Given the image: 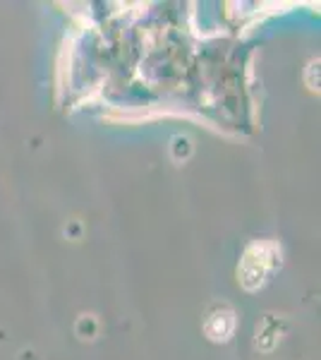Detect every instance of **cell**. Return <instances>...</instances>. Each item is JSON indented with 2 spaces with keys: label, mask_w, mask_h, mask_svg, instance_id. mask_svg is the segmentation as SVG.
Wrapping results in <instances>:
<instances>
[{
  "label": "cell",
  "mask_w": 321,
  "mask_h": 360,
  "mask_svg": "<svg viewBox=\"0 0 321 360\" xmlns=\"http://www.w3.org/2000/svg\"><path fill=\"white\" fill-rule=\"evenodd\" d=\"M278 264H281V252L273 243H254L244 252L242 262L237 266V276L247 291H256L259 286H264L268 274Z\"/></svg>",
  "instance_id": "6da1fadb"
},
{
  "label": "cell",
  "mask_w": 321,
  "mask_h": 360,
  "mask_svg": "<svg viewBox=\"0 0 321 360\" xmlns=\"http://www.w3.org/2000/svg\"><path fill=\"white\" fill-rule=\"evenodd\" d=\"M204 332L211 341H228L235 332V312L228 305H214L204 319Z\"/></svg>",
  "instance_id": "7a4b0ae2"
}]
</instances>
